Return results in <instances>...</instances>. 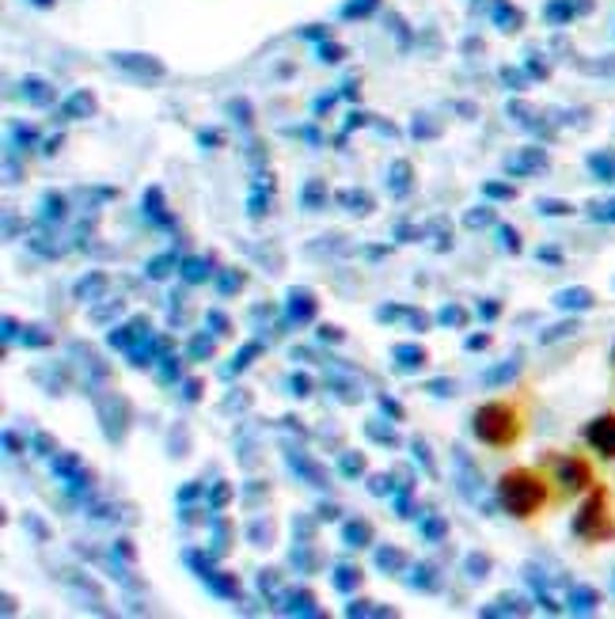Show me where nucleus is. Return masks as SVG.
Instances as JSON below:
<instances>
[{
	"mask_svg": "<svg viewBox=\"0 0 615 619\" xmlns=\"http://www.w3.org/2000/svg\"><path fill=\"white\" fill-rule=\"evenodd\" d=\"M574 532L585 536V540H604V536L615 532V524L608 517V498H604L601 491L582 505V513H577V521H574Z\"/></svg>",
	"mask_w": 615,
	"mask_h": 619,
	"instance_id": "obj_3",
	"label": "nucleus"
},
{
	"mask_svg": "<svg viewBox=\"0 0 615 619\" xmlns=\"http://www.w3.org/2000/svg\"><path fill=\"white\" fill-rule=\"evenodd\" d=\"M498 494H502V505H506L513 517H532V513L544 510V502H547L544 479H539L536 471H525V468L506 471Z\"/></svg>",
	"mask_w": 615,
	"mask_h": 619,
	"instance_id": "obj_1",
	"label": "nucleus"
},
{
	"mask_svg": "<svg viewBox=\"0 0 615 619\" xmlns=\"http://www.w3.org/2000/svg\"><path fill=\"white\" fill-rule=\"evenodd\" d=\"M563 483L571 487V491H577V487H589L593 483V471L585 460H566L563 464Z\"/></svg>",
	"mask_w": 615,
	"mask_h": 619,
	"instance_id": "obj_5",
	"label": "nucleus"
},
{
	"mask_svg": "<svg viewBox=\"0 0 615 619\" xmlns=\"http://www.w3.org/2000/svg\"><path fill=\"white\" fill-rule=\"evenodd\" d=\"M563 304H577V308H585V304H589V293H563V297H558Z\"/></svg>",
	"mask_w": 615,
	"mask_h": 619,
	"instance_id": "obj_6",
	"label": "nucleus"
},
{
	"mask_svg": "<svg viewBox=\"0 0 615 619\" xmlns=\"http://www.w3.org/2000/svg\"><path fill=\"white\" fill-rule=\"evenodd\" d=\"M517 433H520V419L509 403H483L479 411H475V438L486 441V445H494V449L513 445Z\"/></svg>",
	"mask_w": 615,
	"mask_h": 619,
	"instance_id": "obj_2",
	"label": "nucleus"
},
{
	"mask_svg": "<svg viewBox=\"0 0 615 619\" xmlns=\"http://www.w3.org/2000/svg\"><path fill=\"white\" fill-rule=\"evenodd\" d=\"M585 438H589V445L601 452V456L615 460V414H601V419L585 430Z\"/></svg>",
	"mask_w": 615,
	"mask_h": 619,
	"instance_id": "obj_4",
	"label": "nucleus"
}]
</instances>
